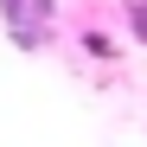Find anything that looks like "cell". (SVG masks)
I'll return each mask as SVG.
<instances>
[{
    "mask_svg": "<svg viewBox=\"0 0 147 147\" xmlns=\"http://www.w3.org/2000/svg\"><path fill=\"white\" fill-rule=\"evenodd\" d=\"M0 13H7V26H13V45L38 51V45H45V32H51L58 0H0Z\"/></svg>",
    "mask_w": 147,
    "mask_h": 147,
    "instance_id": "obj_1",
    "label": "cell"
},
{
    "mask_svg": "<svg viewBox=\"0 0 147 147\" xmlns=\"http://www.w3.org/2000/svg\"><path fill=\"white\" fill-rule=\"evenodd\" d=\"M121 19H128V32L147 45V0H128V7H121Z\"/></svg>",
    "mask_w": 147,
    "mask_h": 147,
    "instance_id": "obj_2",
    "label": "cell"
},
{
    "mask_svg": "<svg viewBox=\"0 0 147 147\" xmlns=\"http://www.w3.org/2000/svg\"><path fill=\"white\" fill-rule=\"evenodd\" d=\"M83 51H90V58H115V45H109L102 32H83Z\"/></svg>",
    "mask_w": 147,
    "mask_h": 147,
    "instance_id": "obj_3",
    "label": "cell"
}]
</instances>
